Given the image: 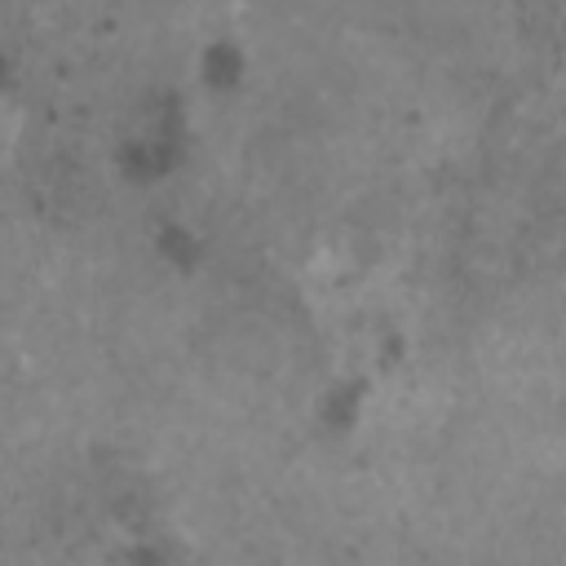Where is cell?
Returning a JSON list of instances; mask_svg holds the SVG:
<instances>
[{"instance_id":"cell-1","label":"cell","mask_w":566,"mask_h":566,"mask_svg":"<svg viewBox=\"0 0 566 566\" xmlns=\"http://www.w3.org/2000/svg\"><path fill=\"white\" fill-rule=\"evenodd\" d=\"M234 66H239V57L230 49H217L208 57V75H217V80H234Z\"/></svg>"}]
</instances>
